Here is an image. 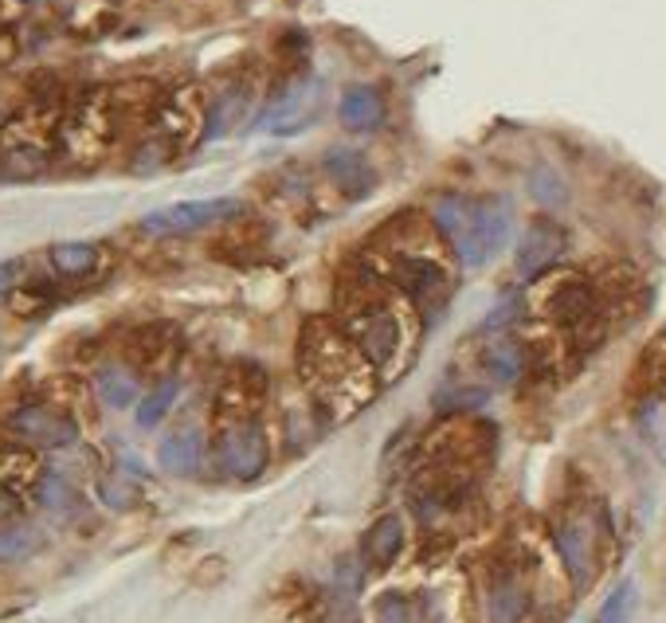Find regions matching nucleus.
I'll use <instances>...</instances> for the list:
<instances>
[{
  "instance_id": "1",
  "label": "nucleus",
  "mask_w": 666,
  "mask_h": 623,
  "mask_svg": "<svg viewBox=\"0 0 666 623\" xmlns=\"http://www.w3.org/2000/svg\"><path fill=\"white\" fill-rule=\"evenodd\" d=\"M298 373L306 376L314 400L334 416L357 412L376 393V369L357 349L346 326H334L326 318H311L298 333Z\"/></svg>"
},
{
  "instance_id": "2",
  "label": "nucleus",
  "mask_w": 666,
  "mask_h": 623,
  "mask_svg": "<svg viewBox=\"0 0 666 623\" xmlns=\"http://www.w3.org/2000/svg\"><path fill=\"white\" fill-rule=\"evenodd\" d=\"M431 220L455 248L463 267L490 263L498 251L510 243L513 231V208L506 196H486V201H466L459 193L439 196L431 208Z\"/></svg>"
},
{
  "instance_id": "3",
  "label": "nucleus",
  "mask_w": 666,
  "mask_h": 623,
  "mask_svg": "<svg viewBox=\"0 0 666 623\" xmlns=\"http://www.w3.org/2000/svg\"><path fill=\"white\" fill-rule=\"evenodd\" d=\"M541 314L565 326L580 349H596L603 341V303L588 279L565 275L541 294Z\"/></svg>"
},
{
  "instance_id": "4",
  "label": "nucleus",
  "mask_w": 666,
  "mask_h": 623,
  "mask_svg": "<svg viewBox=\"0 0 666 623\" xmlns=\"http://www.w3.org/2000/svg\"><path fill=\"white\" fill-rule=\"evenodd\" d=\"M603 533H608V522L600 510H573L553 525V545H557L561 565H565L576 592H588L596 573H600Z\"/></svg>"
},
{
  "instance_id": "5",
  "label": "nucleus",
  "mask_w": 666,
  "mask_h": 623,
  "mask_svg": "<svg viewBox=\"0 0 666 623\" xmlns=\"http://www.w3.org/2000/svg\"><path fill=\"white\" fill-rule=\"evenodd\" d=\"M271 463V440L259 416H228L216 435V467L228 478L251 483Z\"/></svg>"
},
{
  "instance_id": "6",
  "label": "nucleus",
  "mask_w": 666,
  "mask_h": 623,
  "mask_svg": "<svg viewBox=\"0 0 666 623\" xmlns=\"http://www.w3.org/2000/svg\"><path fill=\"white\" fill-rule=\"evenodd\" d=\"M244 212L247 204L239 196H208V201H184L149 212V216H142L137 228L146 236H196V231L224 228V224L239 220Z\"/></svg>"
},
{
  "instance_id": "7",
  "label": "nucleus",
  "mask_w": 666,
  "mask_h": 623,
  "mask_svg": "<svg viewBox=\"0 0 666 623\" xmlns=\"http://www.w3.org/2000/svg\"><path fill=\"white\" fill-rule=\"evenodd\" d=\"M388 275L408 294V303L416 306L424 318H439L443 306L451 303V275L439 259L416 256V251H393V256H388Z\"/></svg>"
},
{
  "instance_id": "8",
  "label": "nucleus",
  "mask_w": 666,
  "mask_h": 623,
  "mask_svg": "<svg viewBox=\"0 0 666 623\" xmlns=\"http://www.w3.org/2000/svg\"><path fill=\"white\" fill-rule=\"evenodd\" d=\"M4 428L20 443L39 451H64L79 443V420L64 408H52V404H20L16 412H9Z\"/></svg>"
},
{
  "instance_id": "9",
  "label": "nucleus",
  "mask_w": 666,
  "mask_h": 623,
  "mask_svg": "<svg viewBox=\"0 0 666 623\" xmlns=\"http://www.w3.org/2000/svg\"><path fill=\"white\" fill-rule=\"evenodd\" d=\"M346 333L357 341V349L365 353V361L376 373L400 353V321H396V314L388 310L384 298L381 303L353 306L346 318Z\"/></svg>"
},
{
  "instance_id": "10",
  "label": "nucleus",
  "mask_w": 666,
  "mask_h": 623,
  "mask_svg": "<svg viewBox=\"0 0 666 623\" xmlns=\"http://www.w3.org/2000/svg\"><path fill=\"white\" fill-rule=\"evenodd\" d=\"M568 251V231L561 228L557 220H533L530 228L521 231L518 239V251H513V263H518V275L526 279V283H533V279L549 275L553 267L565 259Z\"/></svg>"
},
{
  "instance_id": "11",
  "label": "nucleus",
  "mask_w": 666,
  "mask_h": 623,
  "mask_svg": "<svg viewBox=\"0 0 666 623\" xmlns=\"http://www.w3.org/2000/svg\"><path fill=\"white\" fill-rule=\"evenodd\" d=\"M314 99H318V83L314 79H294L283 91L274 94L271 106L263 114V129L286 138V134H298L306 122L314 118Z\"/></svg>"
},
{
  "instance_id": "12",
  "label": "nucleus",
  "mask_w": 666,
  "mask_h": 623,
  "mask_svg": "<svg viewBox=\"0 0 666 623\" xmlns=\"http://www.w3.org/2000/svg\"><path fill=\"white\" fill-rule=\"evenodd\" d=\"M530 588L513 568H498L483 588V623H521L530 615Z\"/></svg>"
},
{
  "instance_id": "13",
  "label": "nucleus",
  "mask_w": 666,
  "mask_h": 623,
  "mask_svg": "<svg viewBox=\"0 0 666 623\" xmlns=\"http://www.w3.org/2000/svg\"><path fill=\"white\" fill-rule=\"evenodd\" d=\"M478 365L490 376L494 385H518L526 369H530V346L518 341L513 333H494L478 353Z\"/></svg>"
},
{
  "instance_id": "14",
  "label": "nucleus",
  "mask_w": 666,
  "mask_h": 623,
  "mask_svg": "<svg viewBox=\"0 0 666 623\" xmlns=\"http://www.w3.org/2000/svg\"><path fill=\"white\" fill-rule=\"evenodd\" d=\"M400 553H404L400 513H381L365 530V537H361V560L369 568H376V573H384V568H393L400 560Z\"/></svg>"
},
{
  "instance_id": "15",
  "label": "nucleus",
  "mask_w": 666,
  "mask_h": 623,
  "mask_svg": "<svg viewBox=\"0 0 666 623\" xmlns=\"http://www.w3.org/2000/svg\"><path fill=\"white\" fill-rule=\"evenodd\" d=\"M326 173L329 181L338 184V193L349 201H361V196L373 193L376 173L369 169V161L357 149H329L326 154Z\"/></svg>"
},
{
  "instance_id": "16",
  "label": "nucleus",
  "mask_w": 666,
  "mask_h": 623,
  "mask_svg": "<svg viewBox=\"0 0 666 623\" xmlns=\"http://www.w3.org/2000/svg\"><path fill=\"white\" fill-rule=\"evenodd\" d=\"M338 118L346 129H353V134H373L376 126L384 122V99L376 87H349L346 94H341L338 102Z\"/></svg>"
},
{
  "instance_id": "17",
  "label": "nucleus",
  "mask_w": 666,
  "mask_h": 623,
  "mask_svg": "<svg viewBox=\"0 0 666 623\" xmlns=\"http://www.w3.org/2000/svg\"><path fill=\"white\" fill-rule=\"evenodd\" d=\"M201 458H204V440H201V431H173L169 440H161V448H157V463H161L165 475H196L201 471Z\"/></svg>"
},
{
  "instance_id": "18",
  "label": "nucleus",
  "mask_w": 666,
  "mask_h": 623,
  "mask_svg": "<svg viewBox=\"0 0 666 623\" xmlns=\"http://www.w3.org/2000/svg\"><path fill=\"white\" fill-rule=\"evenodd\" d=\"M94 393H99V400L106 408L122 412V408H129L137 400V373L126 365H102L94 373Z\"/></svg>"
},
{
  "instance_id": "19",
  "label": "nucleus",
  "mask_w": 666,
  "mask_h": 623,
  "mask_svg": "<svg viewBox=\"0 0 666 623\" xmlns=\"http://www.w3.org/2000/svg\"><path fill=\"white\" fill-rule=\"evenodd\" d=\"M635 423H640V435L651 443V451L666 463V396L643 393L635 404Z\"/></svg>"
},
{
  "instance_id": "20",
  "label": "nucleus",
  "mask_w": 666,
  "mask_h": 623,
  "mask_svg": "<svg viewBox=\"0 0 666 623\" xmlns=\"http://www.w3.org/2000/svg\"><path fill=\"white\" fill-rule=\"evenodd\" d=\"M47 259H52V267L64 279H82L99 267V248H94V243H82V239H67V243H55Z\"/></svg>"
},
{
  "instance_id": "21",
  "label": "nucleus",
  "mask_w": 666,
  "mask_h": 623,
  "mask_svg": "<svg viewBox=\"0 0 666 623\" xmlns=\"http://www.w3.org/2000/svg\"><path fill=\"white\" fill-rule=\"evenodd\" d=\"M177 393H181V381L177 376H165L161 385H154L149 388L146 396H142V404H137V428L142 431H154L157 423L169 416V408H173V400H177Z\"/></svg>"
},
{
  "instance_id": "22",
  "label": "nucleus",
  "mask_w": 666,
  "mask_h": 623,
  "mask_svg": "<svg viewBox=\"0 0 666 623\" xmlns=\"http://www.w3.org/2000/svg\"><path fill=\"white\" fill-rule=\"evenodd\" d=\"M526 184H530V196L538 204H545V208H565L568 184L553 166H533L530 177H526Z\"/></svg>"
},
{
  "instance_id": "23",
  "label": "nucleus",
  "mask_w": 666,
  "mask_h": 623,
  "mask_svg": "<svg viewBox=\"0 0 666 623\" xmlns=\"http://www.w3.org/2000/svg\"><path fill=\"white\" fill-rule=\"evenodd\" d=\"M490 393L486 388H471V385H448L436 393V408L439 416H471L478 408H486Z\"/></svg>"
},
{
  "instance_id": "24",
  "label": "nucleus",
  "mask_w": 666,
  "mask_h": 623,
  "mask_svg": "<svg viewBox=\"0 0 666 623\" xmlns=\"http://www.w3.org/2000/svg\"><path fill=\"white\" fill-rule=\"evenodd\" d=\"M36 502L44 510H55V513H67L75 506V486L67 483L59 471H44L36 483Z\"/></svg>"
},
{
  "instance_id": "25",
  "label": "nucleus",
  "mask_w": 666,
  "mask_h": 623,
  "mask_svg": "<svg viewBox=\"0 0 666 623\" xmlns=\"http://www.w3.org/2000/svg\"><path fill=\"white\" fill-rule=\"evenodd\" d=\"M640 376H643V393H663L666 396V333H658V338L643 349Z\"/></svg>"
},
{
  "instance_id": "26",
  "label": "nucleus",
  "mask_w": 666,
  "mask_h": 623,
  "mask_svg": "<svg viewBox=\"0 0 666 623\" xmlns=\"http://www.w3.org/2000/svg\"><path fill=\"white\" fill-rule=\"evenodd\" d=\"M631 612H635V580H620L596 612V623H631Z\"/></svg>"
},
{
  "instance_id": "27",
  "label": "nucleus",
  "mask_w": 666,
  "mask_h": 623,
  "mask_svg": "<svg viewBox=\"0 0 666 623\" xmlns=\"http://www.w3.org/2000/svg\"><path fill=\"white\" fill-rule=\"evenodd\" d=\"M39 550V533L36 530H4L0 533V560H24Z\"/></svg>"
},
{
  "instance_id": "28",
  "label": "nucleus",
  "mask_w": 666,
  "mask_h": 623,
  "mask_svg": "<svg viewBox=\"0 0 666 623\" xmlns=\"http://www.w3.org/2000/svg\"><path fill=\"white\" fill-rule=\"evenodd\" d=\"M376 623H424V620L416 615L408 596L384 592L381 600H376Z\"/></svg>"
},
{
  "instance_id": "29",
  "label": "nucleus",
  "mask_w": 666,
  "mask_h": 623,
  "mask_svg": "<svg viewBox=\"0 0 666 623\" xmlns=\"http://www.w3.org/2000/svg\"><path fill=\"white\" fill-rule=\"evenodd\" d=\"M99 498L110 506V510H129V506L137 502L134 486H129L126 478H118V475L102 478V483H99Z\"/></svg>"
},
{
  "instance_id": "30",
  "label": "nucleus",
  "mask_w": 666,
  "mask_h": 623,
  "mask_svg": "<svg viewBox=\"0 0 666 623\" xmlns=\"http://www.w3.org/2000/svg\"><path fill=\"white\" fill-rule=\"evenodd\" d=\"M20 513H24V495H20L9 478H0V525L16 522Z\"/></svg>"
},
{
  "instance_id": "31",
  "label": "nucleus",
  "mask_w": 666,
  "mask_h": 623,
  "mask_svg": "<svg viewBox=\"0 0 666 623\" xmlns=\"http://www.w3.org/2000/svg\"><path fill=\"white\" fill-rule=\"evenodd\" d=\"M513 318H521V298H506L503 306H494V310L486 314L483 330H506Z\"/></svg>"
},
{
  "instance_id": "32",
  "label": "nucleus",
  "mask_w": 666,
  "mask_h": 623,
  "mask_svg": "<svg viewBox=\"0 0 666 623\" xmlns=\"http://www.w3.org/2000/svg\"><path fill=\"white\" fill-rule=\"evenodd\" d=\"M20 271H24V267H20V259H4V263H0V298H4V294L16 286Z\"/></svg>"
}]
</instances>
